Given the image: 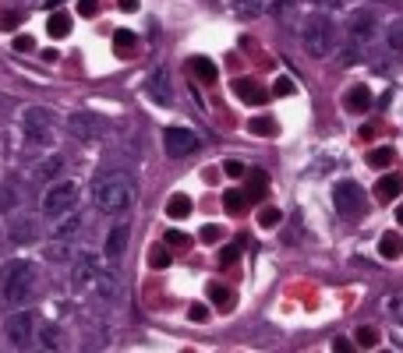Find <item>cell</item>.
Wrapping results in <instances>:
<instances>
[{"mask_svg":"<svg viewBox=\"0 0 403 353\" xmlns=\"http://www.w3.org/2000/svg\"><path fill=\"white\" fill-rule=\"evenodd\" d=\"M92 286H96V293H99V297H106V301H121V297H124V283H121L117 265H103Z\"/></svg>","mask_w":403,"mask_h":353,"instance_id":"12","label":"cell"},{"mask_svg":"<svg viewBox=\"0 0 403 353\" xmlns=\"http://www.w3.org/2000/svg\"><path fill=\"white\" fill-rule=\"evenodd\" d=\"M43 258H46V262H68V258H71V244H68V241H53V244L43 248Z\"/></svg>","mask_w":403,"mask_h":353,"instance_id":"27","label":"cell"},{"mask_svg":"<svg viewBox=\"0 0 403 353\" xmlns=\"http://www.w3.org/2000/svg\"><path fill=\"white\" fill-rule=\"evenodd\" d=\"M113 50H117V57H128L135 50V36L128 29H117V32H113Z\"/></svg>","mask_w":403,"mask_h":353,"instance_id":"31","label":"cell"},{"mask_svg":"<svg viewBox=\"0 0 403 353\" xmlns=\"http://www.w3.org/2000/svg\"><path fill=\"white\" fill-rule=\"evenodd\" d=\"M117 8H121V11H128V15H135V11L142 8V0H117Z\"/></svg>","mask_w":403,"mask_h":353,"instance_id":"50","label":"cell"},{"mask_svg":"<svg viewBox=\"0 0 403 353\" xmlns=\"http://www.w3.org/2000/svg\"><path fill=\"white\" fill-rule=\"evenodd\" d=\"M365 159H368V166H375V170H386V166L393 163V149H386V145H382V149H372Z\"/></svg>","mask_w":403,"mask_h":353,"instance_id":"34","label":"cell"},{"mask_svg":"<svg viewBox=\"0 0 403 353\" xmlns=\"http://www.w3.org/2000/svg\"><path fill=\"white\" fill-rule=\"evenodd\" d=\"M223 173L230 176V181H241L248 170H244V163H237V159H226V163H223Z\"/></svg>","mask_w":403,"mask_h":353,"instance_id":"42","label":"cell"},{"mask_svg":"<svg viewBox=\"0 0 403 353\" xmlns=\"http://www.w3.org/2000/svg\"><path fill=\"white\" fill-rule=\"evenodd\" d=\"M237 255H241V241L226 244V248H223V255H219V265H234V262H237Z\"/></svg>","mask_w":403,"mask_h":353,"instance_id":"43","label":"cell"},{"mask_svg":"<svg viewBox=\"0 0 403 353\" xmlns=\"http://www.w3.org/2000/svg\"><path fill=\"white\" fill-rule=\"evenodd\" d=\"M96 11H99V0H82V4H78L82 18H96Z\"/></svg>","mask_w":403,"mask_h":353,"instance_id":"47","label":"cell"},{"mask_svg":"<svg viewBox=\"0 0 403 353\" xmlns=\"http://www.w3.org/2000/svg\"><path fill=\"white\" fill-rule=\"evenodd\" d=\"M61 170H64V156L53 152L50 159H43V163L36 166V176H39V181H57V176H61Z\"/></svg>","mask_w":403,"mask_h":353,"instance_id":"19","label":"cell"},{"mask_svg":"<svg viewBox=\"0 0 403 353\" xmlns=\"http://www.w3.org/2000/svg\"><path fill=\"white\" fill-rule=\"evenodd\" d=\"M163 149H166L170 159H188L202 149V138L191 128H166L163 131Z\"/></svg>","mask_w":403,"mask_h":353,"instance_id":"7","label":"cell"},{"mask_svg":"<svg viewBox=\"0 0 403 353\" xmlns=\"http://www.w3.org/2000/svg\"><path fill=\"white\" fill-rule=\"evenodd\" d=\"M191 71H195L202 82H209V85L219 78V68H216L212 61H205V57H195V61H191Z\"/></svg>","mask_w":403,"mask_h":353,"instance_id":"26","label":"cell"},{"mask_svg":"<svg viewBox=\"0 0 403 353\" xmlns=\"http://www.w3.org/2000/svg\"><path fill=\"white\" fill-rule=\"evenodd\" d=\"M43 8H50V11H53V8H61V0H43Z\"/></svg>","mask_w":403,"mask_h":353,"instance_id":"53","label":"cell"},{"mask_svg":"<svg viewBox=\"0 0 403 353\" xmlns=\"http://www.w3.org/2000/svg\"><path fill=\"white\" fill-rule=\"evenodd\" d=\"M332 205H336L339 216H347V219H361L365 209H368L365 191H361L358 181H339V184L332 188Z\"/></svg>","mask_w":403,"mask_h":353,"instance_id":"5","label":"cell"},{"mask_svg":"<svg viewBox=\"0 0 403 353\" xmlns=\"http://www.w3.org/2000/svg\"><path fill=\"white\" fill-rule=\"evenodd\" d=\"M53 117H50V110L46 106H29L25 113H22V131H25V138L32 142V145H46V142H53Z\"/></svg>","mask_w":403,"mask_h":353,"instance_id":"6","label":"cell"},{"mask_svg":"<svg viewBox=\"0 0 403 353\" xmlns=\"http://www.w3.org/2000/svg\"><path fill=\"white\" fill-rule=\"evenodd\" d=\"M332 350H336V353H347V350H351V343H347V339H336V343H332Z\"/></svg>","mask_w":403,"mask_h":353,"instance_id":"51","label":"cell"},{"mask_svg":"<svg viewBox=\"0 0 403 353\" xmlns=\"http://www.w3.org/2000/svg\"><path fill=\"white\" fill-rule=\"evenodd\" d=\"M36 339L43 343V350H61L64 346L61 329H57V325H36Z\"/></svg>","mask_w":403,"mask_h":353,"instance_id":"21","label":"cell"},{"mask_svg":"<svg viewBox=\"0 0 403 353\" xmlns=\"http://www.w3.org/2000/svg\"><path fill=\"white\" fill-rule=\"evenodd\" d=\"M46 32H50L53 39H64V36L71 32V18H68L64 11H53L50 22H46Z\"/></svg>","mask_w":403,"mask_h":353,"instance_id":"24","label":"cell"},{"mask_svg":"<svg viewBox=\"0 0 403 353\" xmlns=\"http://www.w3.org/2000/svg\"><path fill=\"white\" fill-rule=\"evenodd\" d=\"M347 36H351V43H358V46H365V50H368V43L379 36V18H375L372 11H358V15L351 18Z\"/></svg>","mask_w":403,"mask_h":353,"instance_id":"10","label":"cell"},{"mask_svg":"<svg viewBox=\"0 0 403 353\" xmlns=\"http://www.w3.org/2000/svg\"><path fill=\"white\" fill-rule=\"evenodd\" d=\"M15 25H22V11H4L0 15V29H15Z\"/></svg>","mask_w":403,"mask_h":353,"instance_id":"45","label":"cell"},{"mask_svg":"<svg viewBox=\"0 0 403 353\" xmlns=\"http://www.w3.org/2000/svg\"><path fill=\"white\" fill-rule=\"evenodd\" d=\"M400 322H403V315H400Z\"/></svg>","mask_w":403,"mask_h":353,"instance_id":"56","label":"cell"},{"mask_svg":"<svg viewBox=\"0 0 403 353\" xmlns=\"http://www.w3.org/2000/svg\"><path fill=\"white\" fill-rule=\"evenodd\" d=\"M11 237H15V244H29V241L36 237L32 219H22V223H18V230H11Z\"/></svg>","mask_w":403,"mask_h":353,"instance_id":"39","label":"cell"},{"mask_svg":"<svg viewBox=\"0 0 403 353\" xmlns=\"http://www.w3.org/2000/svg\"><path fill=\"white\" fill-rule=\"evenodd\" d=\"M188 318H191V322H205V318H209V311H205L202 304H191V308H188Z\"/></svg>","mask_w":403,"mask_h":353,"instance_id":"49","label":"cell"},{"mask_svg":"<svg viewBox=\"0 0 403 353\" xmlns=\"http://www.w3.org/2000/svg\"><path fill=\"white\" fill-rule=\"evenodd\" d=\"M244 205H248V195H244V191H226V195H223V209H226L230 216L244 212Z\"/></svg>","mask_w":403,"mask_h":353,"instance_id":"30","label":"cell"},{"mask_svg":"<svg viewBox=\"0 0 403 353\" xmlns=\"http://www.w3.org/2000/svg\"><path fill=\"white\" fill-rule=\"evenodd\" d=\"M57 57H61V53H57V50H43V61H46V64H53Z\"/></svg>","mask_w":403,"mask_h":353,"instance_id":"52","label":"cell"},{"mask_svg":"<svg viewBox=\"0 0 403 353\" xmlns=\"http://www.w3.org/2000/svg\"><path fill=\"white\" fill-rule=\"evenodd\" d=\"M276 96H291L294 92V82L291 78H276V89H272Z\"/></svg>","mask_w":403,"mask_h":353,"instance_id":"48","label":"cell"},{"mask_svg":"<svg viewBox=\"0 0 403 353\" xmlns=\"http://www.w3.org/2000/svg\"><path fill=\"white\" fill-rule=\"evenodd\" d=\"M396 223H403V205H396Z\"/></svg>","mask_w":403,"mask_h":353,"instance_id":"55","label":"cell"},{"mask_svg":"<svg viewBox=\"0 0 403 353\" xmlns=\"http://www.w3.org/2000/svg\"><path fill=\"white\" fill-rule=\"evenodd\" d=\"M382 308H386V315H389V318H396V322H400V315H403V293H393V297H386V304H382Z\"/></svg>","mask_w":403,"mask_h":353,"instance_id":"41","label":"cell"},{"mask_svg":"<svg viewBox=\"0 0 403 353\" xmlns=\"http://www.w3.org/2000/svg\"><path fill=\"white\" fill-rule=\"evenodd\" d=\"M78 230H82V216L78 212H71V216L64 212V216H57V223L50 226V237L53 241H71Z\"/></svg>","mask_w":403,"mask_h":353,"instance_id":"16","label":"cell"},{"mask_svg":"<svg viewBox=\"0 0 403 353\" xmlns=\"http://www.w3.org/2000/svg\"><path fill=\"white\" fill-rule=\"evenodd\" d=\"M4 244H8V237H4V226H0V251H4Z\"/></svg>","mask_w":403,"mask_h":353,"instance_id":"54","label":"cell"},{"mask_svg":"<svg viewBox=\"0 0 403 353\" xmlns=\"http://www.w3.org/2000/svg\"><path fill=\"white\" fill-rule=\"evenodd\" d=\"M343 106L351 113H368L372 110V89L368 85H354L347 96H343Z\"/></svg>","mask_w":403,"mask_h":353,"instance_id":"17","label":"cell"},{"mask_svg":"<svg viewBox=\"0 0 403 353\" xmlns=\"http://www.w3.org/2000/svg\"><path fill=\"white\" fill-rule=\"evenodd\" d=\"M191 212H195V202L188 195H174V198L166 202V216L170 219H188Z\"/></svg>","mask_w":403,"mask_h":353,"instance_id":"20","label":"cell"},{"mask_svg":"<svg viewBox=\"0 0 403 353\" xmlns=\"http://www.w3.org/2000/svg\"><path fill=\"white\" fill-rule=\"evenodd\" d=\"M209 301H212L216 308L230 311V308H234V293H230L226 286H219V283H209Z\"/></svg>","mask_w":403,"mask_h":353,"instance_id":"25","label":"cell"},{"mask_svg":"<svg viewBox=\"0 0 403 353\" xmlns=\"http://www.w3.org/2000/svg\"><path fill=\"white\" fill-rule=\"evenodd\" d=\"M15 50H18V53H32V50H36V39H32V36H15Z\"/></svg>","mask_w":403,"mask_h":353,"instance_id":"46","label":"cell"},{"mask_svg":"<svg viewBox=\"0 0 403 353\" xmlns=\"http://www.w3.org/2000/svg\"><path fill=\"white\" fill-rule=\"evenodd\" d=\"M4 336L15 350H25L32 339H36V318L29 311H15L8 322H4Z\"/></svg>","mask_w":403,"mask_h":353,"instance_id":"8","label":"cell"},{"mask_svg":"<svg viewBox=\"0 0 403 353\" xmlns=\"http://www.w3.org/2000/svg\"><path fill=\"white\" fill-rule=\"evenodd\" d=\"M234 11L241 18H258L265 15V0H234Z\"/></svg>","mask_w":403,"mask_h":353,"instance_id":"28","label":"cell"},{"mask_svg":"<svg viewBox=\"0 0 403 353\" xmlns=\"http://www.w3.org/2000/svg\"><path fill=\"white\" fill-rule=\"evenodd\" d=\"M68 131H71L78 142H99V135H103V121H99L96 113L78 110V113L68 117Z\"/></svg>","mask_w":403,"mask_h":353,"instance_id":"9","label":"cell"},{"mask_svg":"<svg viewBox=\"0 0 403 353\" xmlns=\"http://www.w3.org/2000/svg\"><path fill=\"white\" fill-rule=\"evenodd\" d=\"M135 202V184L124 173H103L92 181V205L103 216H121Z\"/></svg>","mask_w":403,"mask_h":353,"instance_id":"1","label":"cell"},{"mask_svg":"<svg viewBox=\"0 0 403 353\" xmlns=\"http://www.w3.org/2000/svg\"><path fill=\"white\" fill-rule=\"evenodd\" d=\"M354 339H358V346H365V350H372V346H379V329H372V325H361Z\"/></svg>","mask_w":403,"mask_h":353,"instance_id":"38","label":"cell"},{"mask_svg":"<svg viewBox=\"0 0 403 353\" xmlns=\"http://www.w3.org/2000/svg\"><path fill=\"white\" fill-rule=\"evenodd\" d=\"M75 202H78V184L75 181H57L43 198H39V212L43 216H64V212H71L75 209Z\"/></svg>","mask_w":403,"mask_h":353,"instance_id":"4","label":"cell"},{"mask_svg":"<svg viewBox=\"0 0 403 353\" xmlns=\"http://www.w3.org/2000/svg\"><path fill=\"white\" fill-rule=\"evenodd\" d=\"M36 265L25 262V258H11L0 265V293L11 308H25L36 293Z\"/></svg>","mask_w":403,"mask_h":353,"instance_id":"2","label":"cell"},{"mask_svg":"<svg viewBox=\"0 0 403 353\" xmlns=\"http://www.w3.org/2000/svg\"><path fill=\"white\" fill-rule=\"evenodd\" d=\"M11 205H18V184L4 181V184H0V212H8Z\"/></svg>","mask_w":403,"mask_h":353,"instance_id":"33","label":"cell"},{"mask_svg":"<svg viewBox=\"0 0 403 353\" xmlns=\"http://www.w3.org/2000/svg\"><path fill=\"white\" fill-rule=\"evenodd\" d=\"M163 244L166 248H191V237H188V233H181V230H166V237H163Z\"/></svg>","mask_w":403,"mask_h":353,"instance_id":"36","label":"cell"},{"mask_svg":"<svg viewBox=\"0 0 403 353\" xmlns=\"http://www.w3.org/2000/svg\"><path fill=\"white\" fill-rule=\"evenodd\" d=\"M301 46H305L308 57L322 61V57H329L332 46H336V25H332L325 15H312V18L301 25Z\"/></svg>","mask_w":403,"mask_h":353,"instance_id":"3","label":"cell"},{"mask_svg":"<svg viewBox=\"0 0 403 353\" xmlns=\"http://www.w3.org/2000/svg\"><path fill=\"white\" fill-rule=\"evenodd\" d=\"M294 4H298V0H269L265 8H269L276 18H283V22H286V18H291V8H294Z\"/></svg>","mask_w":403,"mask_h":353,"instance_id":"40","label":"cell"},{"mask_svg":"<svg viewBox=\"0 0 403 353\" xmlns=\"http://www.w3.org/2000/svg\"><path fill=\"white\" fill-rule=\"evenodd\" d=\"M248 131L258 135V138H272V135H279V124L272 121V117H251V121H248Z\"/></svg>","mask_w":403,"mask_h":353,"instance_id":"23","label":"cell"},{"mask_svg":"<svg viewBox=\"0 0 403 353\" xmlns=\"http://www.w3.org/2000/svg\"><path fill=\"white\" fill-rule=\"evenodd\" d=\"M400 191H403V176L400 173L379 176V184H375V198L379 202H393V198H400Z\"/></svg>","mask_w":403,"mask_h":353,"instance_id":"18","label":"cell"},{"mask_svg":"<svg viewBox=\"0 0 403 353\" xmlns=\"http://www.w3.org/2000/svg\"><path fill=\"white\" fill-rule=\"evenodd\" d=\"M170 262H174V255L166 251V244H152V248H149V265H152V269L163 272V269H170Z\"/></svg>","mask_w":403,"mask_h":353,"instance_id":"29","label":"cell"},{"mask_svg":"<svg viewBox=\"0 0 403 353\" xmlns=\"http://www.w3.org/2000/svg\"><path fill=\"white\" fill-rule=\"evenodd\" d=\"M234 96H237L241 103H248V106H262V103L269 99V92H265L258 82H251V78H237V82H234Z\"/></svg>","mask_w":403,"mask_h":353,"instance_id":"15","label":"cell"},{"mask_svg":"<svg viewBox=\"0 0 403 353\" xmlns=\"http://www.w3.org/2000/svg\"><path fill=\"white\" fill-rule=\"evenodd\" d=\"M128 241H131V230H128V223H117L110 233H106V244H103V255H106V262L110 265H117L121 258H124V251H128Z\"/></svg>","mask_w":403,"mask_h":353,"instance_id":"13","label":"cell"},{"mask_svg":"<svg viewBox=\"0 0 403 353\" xmlns=\"http://www.w3.org/2000/svg\"><path fill=\"white\" fill-rule=\"evenodd\" d=\"M149 96H152L159 106H170V103H174V89H170L166 68H156V71L149 75Z\"/></svg>","mask_w":403,"mask_h":353,"instance_id":"14","label":"cell"},{"mask_svg":"<svg viewBox=\"0 0 403 353\" xmlns=\"http://www.w3.org/2000/svg\"><path fill=\"white\" fill-rule=\"evenodd\" d=\"M202 241H205V244L223 241V226H212V223H209V226H202Z\"/></svg>","mask_w":403,"mask_h":353,"instance_id":"44","label":"cell"},{"mask_svg":"<svg viewBox=\"0 0 403 353\" xmlns=\"http://www.w3.org/2000/svg\"><path fill=\"white\" fill-rule=\"evenodd\" d=\"M386 43H389V50L403 53V18H400V22H393V25L386 29Z\"/></svg>","mask_w":403,"mask_h":353,"instance_id":"35","label":"cell"},{"mask_svg":"<svg viewBox=\"0 0 403 353\" xmlns=\"http://www.w3.org/2000/svg\"><path fill=\"white\" fill-rule=\"evenodd\" d=\"M279 219H283V212H279V209H272V205H265V209H258V226H265V230H272V226H279Z\"/></svg>","mask_w":403,"mask_h":353,"instance_id":"37","label":"cell"},{"mask_svg":"<svg viewBox=\"0 0 403 353\" xmlns=\"http://www.w3.org/2000/svg\"><path fill=\"white\" fill-rule=\"evenodd\" d=\"M379 255H382L386 262H396V258L403 255V241L396 237V233H382V241H379Z\"/></svg>","mask_w":403,"mask_h":353,"instance_id":"22","label":"cell"},{"mask_svg":"<svg viewBox=\"0 0 403 353\" xmlns=\"http://www.w3.org/2000/svg\"><path fill=\"white\" fill-rule=\"evenodd\" d=\"M361 61H365V46H358V43H347V46H343V53H339V64H343V68L361 64Z\"/></svg>","mask_w":403,"mask_h":353,"instance_id":"32","label":"cell"},{"mask_svg":"<svg viewBox=\"0 0 403 353\" xmlns=\"http://www.w3.org/2000/svg\"><path fill=\"white\" fill-rule=\"evenodd\" d=\"M99 255H92V251H82V255H75V262H71V283L75 286H92L96 283V276H99Z\"/></svg>","mask_w":403,"mask_h":353,"instance_id":"11","label":"cell"}]
</instances>
